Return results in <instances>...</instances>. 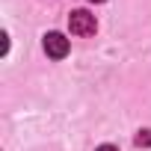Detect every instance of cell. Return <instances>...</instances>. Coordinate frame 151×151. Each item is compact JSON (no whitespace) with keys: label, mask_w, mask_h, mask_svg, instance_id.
Masks as SVG:
<instances>
[{"label":"cell","mask_w":151,"mask_h":151,"mask_svg":"<svg viewBox=\"0 0 151 151\" xmlns=\"http://www.w3.org/2000/svg\"><path fill=\"white\" fill-rule=\"evenodd\" d=\"M68 30L74 36H95L98 24H95V15H89L86 9H74L68 15Z\"/></svg>","instance_id":"cell-1"},{"label":"cell","mask_w":151,"mask_h":151,"mask_svg":"<svg viewBox=\"0 0 151 151\" xmlns=\"http://www.w3.org/2000/svg\"><path fill=\"white\" fill-rule=\"evenodd\" d=\"M45 53L53 56V59H62L68 53V39L62 33H47L45 36Z\"/></svg>","instance_id":"cell-2"},{"label":"cell","mask_w":151,"mask_h":151,"mask_svg":"<svg viewBox=\"0 0 151 151\" xmlns=\"http://www.w3.org/2000/svg\"><path fill=\"white\" fill-rule=\"evenodd\" d=\"M136 145H151V130H139V136H136Z\"/></svg>","instance_id":"cell-3"},{"label":"cell","mask_w":151,"mask_h":151,"mask_svg":"<svg viewBox=\"0 0 151 151\" xmlns=\"http://www.w3.org/2000/svg\"><path fill=\"white\" fill-rule=\"evenodd\" d=\"M98 151H119V148H113V145H101Z\"/></svg>","instance_id":"cell-4"},{"label":"cell","mask_w":151,"mask_h":151,"mask_svg":"<svg viewBox=\"0 0 151 151\" xmlns=\"http://www.w3.org/2000/svg\"><path fill=\"white\" fill-rule=\"evenodd\" d=\"M89 3H104V0H89Z\"/></svg>","instance_id":"cell-5"}]
</instances>
